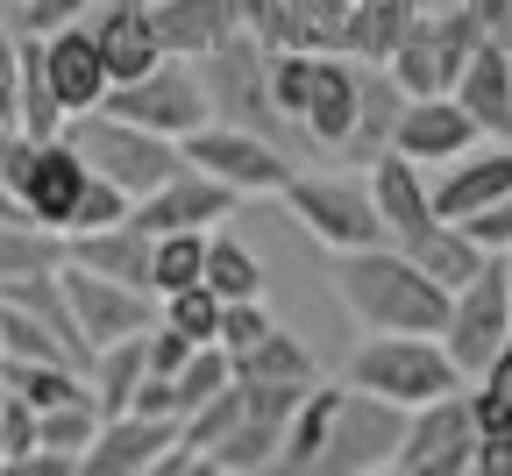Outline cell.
<instances>
[{
	"label": "cell",
	"instance_id": "cell-1",
	"mask_svg": "<svg viewBox=\"0 0 512 476\" xmlns=\"http://www.w3.org/2000/svg\"><path fill=\"white\" fill-rule=\"evenodd\" d=\"M335 292H342L349 320H363L370 334H441L448 327V299H456L448 285H434L399 242L342 249L335 256Z\"/></svg>",
	"mask_w": 512,
	"mask_h": 476
},
{
	"label": "cell",
	"instance_id": "cell-2",
	"mask_svg": "<svg viewBox=\"0 0 512 476\" xmlns=\"http://www.w3.org/2000/svg\"><path fill=\"white\" fill-rule=\"evenodd\" d=\"M271 100L313 150H342L363 100V64L342 50H271Z\"/></svg>",
	"mask_w": 512,
	"mask_h": 476
},
{
	"label": "cell",
	"instance_id": "cell-3",
	"mask_svg": "<svg viewBox=\"0 0 512 476\" xmlns=\"http://www.w3.org/2000/svg\"><path fill=\"white\" fill-rule=\"evenodd\" d=\"M64 143H72L107 185H121L128 199L157 192V185L185 164V150L171 143V135H157V128H143V121H128V114H107V107L72 114V121H64Z\"/></svg>",
	"mask_w": 512,
	"mask_h": 476
},
{
	"label": "cell",
	"instance_id": "cell-4",
	"mask_svg": "<svg viewBox=\"0 0 512 476\" xmlns=\"http://www.w3.org/2000/svg\"><path fill=\"white\" fill-rule=\"evenodd\" d=\"M477 43H484V22L463 8V0H420L384 72H392L406 93H456Z\"/></svg>",
	"mask_w": 512,
	"mask_h": 476
},
{
	"label": "cell",
	"instance_id": "cell-5",
	"mask_svg": "<svg viewBox=\"0 0 512 476\" xmlns=\"http://www.w3.org/2000/svg\"><path fill=\"white\" fill-rule=\"evenodd\" d=\"M285 199V214L320 242V249H377V242H392L384 235V214H377V199H370V178H335V171H292L278 185Z\"/></svg>",
	"mask_w": 512,
	"mask_h": 476
},
{
	"label": "cell",
	"instance_id": "cell-6",
	"mask_svg": "<svg viewBox=\"0 0 512 476\" xmlns=\"http://www.w3.org/2000/svg\"><path fill=\"white\" fill-rule=\"evenodd\" d=\"M349 384L392 398V405H427L441 391H463L456 356L441 349V334H370V342L349 356Z\"/></svg>",
	"mask_w": 512,
	"mask_h": 476
},
{
	"label": "cell",
	"instance_id": "cell-7",
	"mask_svg": "<svg viewBox=\"0 0 512 476\" xmlns=\"http://www.w3.org/2000/svg\"><path fill=\"white\" fill-rule=\"evenodd\" d=\"M200 64V79H207V93H214V121H235V128H256V135H278L292 128L285 114H278V100H271V50L256 43L249 29H235L228 43H214L207 57H192Z\"/></svg>",
	"mask_w": 512,
	"mask_h": 476
},
{
	"label": "cell",
	"instance_id": "cell-8",
	"mask_svg": "<svg viewBox=\"0 0 512 476\" xmlns=\"http://www.w3.org/2000/svg\"><path fill=\"white\" fill-rule=\"evenodd\" d=\"M100 107L143 121V128H157V135H171V143H185L192 128L214 121V93H207V79H200V64H192V57H157L143 79L107 86Z\"/></svg>",
	"mask_w": 512,
	"mask_h": 476
},
{
	"label": "cell",
	"instance_id": "cell-9",
	"mask_svg": "<svg viewBox=\"0 0 512 476\" xmlns=\"http://www.w3.org/2000/svg\"><path fill=\"white\" fill-rule=\"evenodd\" d=\"M406 441V405L377 398L363 384H342L335 398V427L328 448H320V476H370V469H392Z\"/></svg>",
	"mask_w": 512,
	"mask_h": 476
},
{
	"label": "cell",
	"instance_id": "cell-10",
	"mask_svg": "<svg viewBox=\"0 0 512 476\" xmlns=\"http://www.w3.org/2000/svg\"><path fill=\"white\" fill-rule=\"evenodd\" d=\"M512 334V292H505V256H491L477 278L448 299V327H441V349L456 356L463 384L484 377V363L498 356V342Z\"/></svg>",
	"mask_w": 512,
	"mask_h": 476
},
{
	"label": "cell",
	"instance_id": "cell-11",
	"mask_svg": "<svg viewBox=\"0 0 512 476\" xmlns=\"http://www.w3.org/2000/svg\"><path fill=\"white\" fill-rule=\"evenodd\" d=\"M477 420H470V391H441L406 413V441H399V476H470L477 455Z\"/></svg>",
	"mask_w": 512,
	"mask_h": 476
},
{
	"label": "cell",
	"instance_id": "cell-12",
	"mask_svg": "<svg viewBox=\"0 0 512 476\" xmlns=\"http://www.w3.org/2000/svg\"><path fill=\"white\" fill-rule=\"evenodd\" d=\"M178 150H185V164L214 171V178H221V185H235L242 199L278 192V185L292 178L285 143H271V135H256V128H235V121H207V128H192Z\"/></svg>",
	"mask_w": 512,
	"mask_h": 476
},
{
	"label": "cell",
	"instance_id": "cell-13",
	"mask_svg": "<svg viewBox=\"0 0 512 476\" xmlns=\"http://www.w3.org/2000/svg\"><path fill=\"white\" fill-rule=\"evenodd\" d=\"M57 285H64V299H72V320L86 334V349H107V342H121V334L157 327V292H143V285L100 278V270H86L72 256L57 263Z\"/></svg>",
	"mask_w": 512,
	"mask_h": 476
},
{
	"label": "cell",
	"instance_id": "cell-14",
	"mask_svg": "<svg viewBox=\"0 0 512 476\" xmlns=\"http://www.w3.org/2000/svg\"><path fill=\"white\" fill-rule=\"evenodd\" d=\"M86 178H93V164L64 143V135H50V143H36V157H29V171H22V185H15V199L0 214H22V221H36V228H50V235H64L72 228V207H79V192H86Z\"/></svg>",
	"mask_w": 512,
	"mask_h": 476
},
{
	"label": "cell",
	"instance_id": "cell-15",
	"mask_svg": "<svg viewBox=\"0 0 512 476\" xmlns=\"http://www.w3.org/2000/svg\"><path fill=\"white\" fill-rule=\"evenodd\" d=\"M235 207H242L235 185H221V178L200 171V164H178L157 192H143L136 207H128V221L150 228V235H171V228H214V221H228Z\"/></svg>",
	"mask_w": 512,
	"mask_h": 476
},
{
	"label": "cell",
	"instance_id": "cell-16",
	"mask_svg": "<svg viewBox=\"0 0 512 476\" xmlns=\"http://www.w3.org/2000/svg\"><path fill=\"white\" fill-rule=\"evenodd\" d=\"M484 143V128L470 121V107L456 93H406L399 128H392V150L413 164H456L463 150Z\"/></svg>",
	"mask_w": 512,
	"mask_h": 476
},
{
	"label": "cell",
	"instance_id": "cell-17",
	"mask_svg": "<svg viewBox=\"0 0 512 476\" xmlns=\"http://www.w3.org/2000/svg\"><path fill=\"white\" fill-rule=\"evenodd\" d=\"M171 441H178V420H157V413H107L100 434H93L86 455H79V476H150Z\"/></svg>",
	"mask_w": 512,
	"mask_h": 476
},
{
	"label": "cell",
	"instance_id": "cell-18",
	"mask_svg": "<svg viewBox=\"0 0 512 476\" xmlns=\"http://www.w3.org/2000/svg\"><path fill=\"white\" fill-rule=\"evenodd\" d=\"M370 199H377V214H384V235H392L399 249H413L441 214H434V178L427 164L399 157V150H384L370 157Z\"/></svg>",
	"mask_w": 512,
	"mask_h": 476
},
{
	"label": "cell",
	"instance_id": "cell-19",
	"mask_svg": "<svg viewBox=\"0 0 512 476\" xmlns=\"http://www.w3.org/2000/svg\"><path fill=\"white\" fill-rule=\"evenodd\" d=\"M43 79H50V93H57L64 114H86V107L107 100L114 79H107V57H100V43H93L86 22H64V29L43 36Z\"/></svg>",
	"mask_w": 512,
	"mask_h": 476
},
{
	"label": "cell",
	"instance_id": "cell-20",
	"mask_svg": "<svg viewBox=\"0 0 512 476\" xmlns=\"http://www.w3.org/2000/svg\"><path fill=\"white\" fill-rule=\"evenodd\" d=\"M86 29H93V43H100V57H107V79H114V86H121V79H143L157 57H171V50L157 43V22H150L143 0H100V8L86 15Z\"/></svg>",
	"mask_w": 512,
	"mask_h": 476
},
{
	"label": "cell",
	"instance_id": "cell-21",
	"mask_svg": "<svg viewBox=\"0 0 512 476\" xmlns=\"http://www.w3.org/2000/svg\"><path fill=\"white\" fill-rule=\"evenodd\" d=\"M512 192V143H491V150H463L456 164H441L434 178V214L441 221H470L484 214L491 199Z\"/></svg>",
	"mask_w": 512,
	"mask_h": 476
},
{
	"label": "cell",
	"instance_id": "cell-22",
	"mask_svg": "<svg viewBox=\"0 0 512 476\" xmlns=\"http://www.w3.org/2000/svg\"><path fill=\"white\" fill-rule=\"evenodd\" d=\"M456 100L470 107V121L491 135V143H512V43L484 36L456 79Z\"/></svg>",
	"mask_w": 512,
	"mask_h": 476
},
{
	"label": "cell",
	"instance_id": "cell-23",
	"mask_svg": "<svg viewBox=\"0 0 512 476\" xmlns=\"http://www.w3.org/2000/svg\"><path fill=\"white\" fill-rule=\"evenodd\" d=\"M150 22L171 57H207L242 29V0H150Z\"/></svg>",
	"mask_w": 512,
	"mask_h": 476
},
{
	"label": "cell",
	"instance_id": "cell-24",
	"mask_svg": "<svg viewBox=\"0 0 512 476\" xmlns=\"http://www.w3.org/2000/svg\"><path fill=\"white\" fill-rule=\"evenodd\" d=\"M150 249L157 235L136 228V221H107V228H86V235H64V256L100 270V278H121V285H143L150 292Z\"/></svg>",
	"mask_w": 512,
	"mask_h": 476
},
{
	"label": "cell",
	"instance_id": "cell-25",
	"mask_svg": "<svg viewBox=\"0 0 512 476\" xmlns=\"http://www.w3.org/2000/svg\"><path fill=\"white\" fill-rule=\"evenodd\" d=\"M64 114L50 79H43V36L36 29H15V128L36 135V143H50V135H64Z\"/></svg>",
	"mask_w": 512,
	"mask_h": 476
},
{
	"label": "cell",
	"instance_id": "cell-26",
	"mask_svg": "<svg viewBox=\"0 0 512 476\" xmlns=\"http://www.w3.org/2000/svg\"><path fill=\"white\" fill-rule=\"evenodd\" d=\"M399 107H406V86L384 72V64H363V100H356V128H349V143H342V157H356V164H370V157H384L392 150V128H399Z\"/></svg>",
	"mask_w": 512,
	"mask_h": 476
},
{
	"label": "cell",
	"instance_id": "cell-27",
	"mask_svg": "<svg viewBox=\"0 0 512 476\" xmlns=\"http://www.w3.org/2000/svg\"><path fill=\"white\" fill-rule=\"evenodd\" d=\"M413 8H420V0H356L349 22H342V50H349L356 64H392V50H399Z\"/></svg>",
	"mask_w": 512,
	"mask_h": 476
},
{
	"label": "cell",
	"instance_id": "cell-28",
	"mask_svg": "<svg viewBox=\"0 0 512 476\" xmlns=\"http://www.w3.org/2000/svg\"><path fill=\"white\" fill-rule=\"evenodd\" d=\"M406 256H413V263L427 270L434 285H448V292H463V285L477 278V270L491 263V256L477 249V235H470L463 221H434V228H427V235H420V242H413Z\"/></svg>",
	"mask_w": 512,
	"mask_h": 476
},
{
	"label": "cell",
	"instance_id": "cell-29",
	"mask_svg": "<svg viewBox=\"0 0 512 476\" xmlns=\"http://www.w3.org/2000/svg\"><path fill=\"white\" fill-rule=\"evenodd\" d=\"M143 334H150V327H143ZM143 334H121V342L93 349V363H86V384H93V398H100V420H107V413H128L136 384L150 377V349H143Z\"/></svg>",
	"mask_w": 512,
	"mask_h": 476
},
{
	"label": "cell",
	"instance_id": "cell-30",
	"mask_svg": "<svg viewBox=\"0 0 512 476\" xmlns=\"http://www.w3.org/2000/svg\"><path fill=\"white\" fill-rule=\"evenodd\" d=\"M335 384H306V398L292 405V420H285V448H278V469L306 476L320 469V448H328V427H335Z\"/></svg>",
	"mask_w": 512,
	"mask_h": 476
},
{
	"label": "cell",
	"instance_id": "cell-31",
	"mask_svg": "<svg viewBox=\"0 0 512 476\" xmlns=\"http://www.w3.org/2000/svg\"><path fill=\"white\" fill-rule=\"evenodd\" d=\"M278 448H285V420L242 413L235 434L207 448V469H214V476H256V469H278Z\"/></svg>",
	"mask_w": 512,
	"mask_h": 476
},
{
	"label": "cell",
	"instance_id": "cell-32",
	"mask_svg": "<svg viewBox=\"0 0 512 476\" xmlns=\"http://www.w3.org/2000/svg\"><path fill=\"white\" fill-rule=\"evenodd\" d=\"M228 363H235V377H264V384H313V377H320V370H313V349L299 342V334H285V327L256 334V342L235 349Z\"/></svg>",
	"mask_w": 512,
	"mask_h": 476
},
{
	"label": "cell",
	"instance_id": "cell-33",
	"mask_svg": "<svg viewBox=\"0 0 512 476\" xmlns=\"http://www.w3.org/2000/svg\"><path fill=\"white\" fill-rule=\"evenodd\" d=\"M0 384H8L15 398H29L36 413H50V405H64V398H93V384H86L79 363H22V356H0Z\"/></svg>",
	"mask_w": 512,
	"mask_h": 476
},
{
	"label": "cell",
	"instance_id": "cell-34",
	"mask_svg": "<svg viewBox=\"0 0 512 476\" xmlns=\"http://www.w3.org/2000/svg\"><path fill=\"white\" fill-rule=\"evenodd\" d=\"M57 263H64V235H50V228L22 221V214H0V285L57 270Z\"/></svg>",
	"mask_w": 512,
	"mask_h": 476
},
{
	"label": "cell",
	"instance_id": "cell-35",
	"mask_svg": "<svg viewBox=\"0 0 512 476\" xmlns=\"http://www.w3.org/2000/svg\"><path fill=\"white\" fill-rule=\"evenodd\" d=\"M207 235H214V228H171V235H157V249H150V292H157V299L200 285V270H207Z\"/></svg>",
	"mask_w": 512,
	"mask_h": 476
},
{
	"label": "cell",
	"instance_id": "cell-36",
	"mask_svg": "<svg viewBox=\"0 0 512 476\" xmlns=\"http://www.w3.org/2000/svg\"><path fill=\"white\" fill-rule=\"evenodd\" d=\"M200 278L221 299H264V263H256V249L235 242V235H207V270Z\"/></svg>",
	"mask_w": 512,
	"mask_h": 476
},
{
	"label": "cell",
	"instance_id": "cell-37",
	"mask_svg": "<svg viewBox=\"0 0 512 476\" xmlns=\"http://www.w3.org/2000/svg\"><path fill=\"white\" fill-rule=\"evenodd\" d=\"M157 306H164L157 320H171L178 334H192V342H221V306H228V299H221L207 278H200V285H185V292H164Z\"/></svg>",
	"mask_w": 512,
	"mask_h": 476
},
{
	"label": "cell",
	"instance_id": "cell-38",
	"mask_svg": "<svg viewBox=\"0 0 512 476\" xmlns=\"http://www.w3.org/2000/svg\"><path fill=\"white\" fill-rule=\"evenodd\" d=\"M36 434H43V448L86 455V441L100 434V398H64V405H50V413H36Z\"/></svg>",
	"mask_w": 512,
	"mask_h": 476
},
{
	"label": "cell",
	"instance_id": "cell-39",
	"mask_svg": "<svg viewBox=\"0 0 512 476\" xmlns=\"http://www.w3.org/2000/svg\"><path fill=\"white\" fill-rule=\"evenodd\" d=\"M128 207H136V199H128L121 185H107V178L93 171V178H86V192H79V207H72V228H64V235H86V228L128 221Z\"/></svg>",
	"mask_w": 512,
	"mask_h": 476
},
{
	"label": "cell",
	"instance_id": "cell-40",
	"mask_svg": "<svg viewBox=\"0 0 512 476\" xmlns=\"http://www.w3.org/2000/svg\"><path fill=\"white\" fill-rule=\"evenodd\" d=\"M271 327H278V320L264 313V299H228V306H221V349L235 356V349H249L256 334H271Z\"/></svg>",
	"mask_w": 512,
	"mask_h": 476
},
{
	"label": "cell",
	"instance_id": "cell-41",
	"mask_svg": "<svg viewBox=\"0 0 512 476\" xmlns=\"http://www.w3.org/2000/svg\"><path fill=\"white\" fill-rule=\"evenodd\" d=\"M93 8H100V0H22V8H15V29L50 36V29H64V22H86Z\"/></svg>",
	"mask_w": 512,
	"mask_h": 476
},
{
	"label": "cell",
	"instance_id": "cell-42",
	"mask_svg": "<svg viewBox=\"0 0 512 476\" xmlns=\"http://www.w3.org/2000/svg\"><path fill=\"white\" fill-rule=\"evenodd\" d=\"M143 349H150V377H178V370H185V356L200 349V342H192V334H178L171 320H157V327L143 334Z\"/></svg>",
	"mask_w": 512,
	"mask_h": 476
},
{
	"label": "cell",
	"instance_id": "cell-43",
	"mask_svg": "<svg viewBox=\"0 0 512 476\" xmlns=\"http://www.w3.org/2000/svg\"><path fill=\"white\" fill-rule=\"evenodd\" d=\"M36 441H43V434H36V405L8 391V398H0V448H8V462H15V455H29Z\"/></svg>",
	"mask_w": 512,
	"mask_h": 476
},
{
	"label": "cell",
	"instance_id": "cell-44",
	"mask_svg": "<svg viewBox=\"0 0 512 476\" xmlns=\"http://www.w3.org/2000/svg\"><path fill=\"white\" fill-rule=\"evenodd\" d=\"M463 228L477 235V249H484V256H512V192H505V199H491L484 214H470Z\"/></svg>",
	"mask_w": 512,
	"mask_h": 476
},
{
	"label": "cell",
	"instance_id": "cell-45",
	"mask_svg": "<svg viewBox=\"0 0 512 476\" xmlns=\"http://www.w3.org/2000/svg\"><path fill=\"white\" fill-rule=\"evenodd\" d=\"M470 420H477V434H512V398H505L498 384L477 377V391H470Z\"/></svg>",
	"mask_w": 512,
	"mask_h": 476
},
{
	"label": "cell",
	"instance_id": "cell-46",
	"mask_svg": "<svg viewBox=\"0 0 512 476\" xmlns=\"http://www.w3.org/2000/svg\"><path fill=\"white\" fill-rule=\"evenodd\" d=\"M470 476H512V434H484L470 455Z\"/></svg>",
	"mask_w": 512,
	"mask_h": 476
},
{
	"label": "cell",
	"instance_id": "cell-47",
	"mask_svg": "<svg viewBox=\"0 0 512 476\" xmlns=\"http://www.w3.org/2000/svg\"><path fill=\"white\" fill-rule=\"evenodd\" d=\"M463 8L484 22V36H498V43H512V0H463Z\"/></svg>",
	"mask_w": 512,
	"mask_h": 476
},
{
	"label": "cell",
	"instance_id": "cell-48",
	"mask_svg": "<svg viewBox=\"0 0 512 476\" xmlns=\"http://www.w3.org/2000/svg\"><path fill=\"white\" fill-rule=\"evenodd\" d=\"M0 128H15V36L0 43Z\"/></svg>",
	"mask_w": 512,
	"mask_h": 476
},
{
	"label": "cell",
	"instance_id": "cell-49",
	"mask_svg": "<svg viewBox=\"0 0 512 476\" xmlns=\"http://www.w3.org/2000/svg\"><path fill=\"white\" fill-rule=\"evenodd\" d=\"M484 384H498V391L512 398V334H505V342H498V356L484 363Z\"/></svg>",
	"mask_w": 512,
	"mask_h": 476
},
{
	"label": "cell",
	"instance_id": "cell-50",
	"mask_svg": "<svg viewBox=\"0 0 512 476\" xmlns=\"http://www.w3.org/2000/svg\"><path fill=\"white\" fill-rule=\"evenodd\" d=\"M505 292H512V256H505Z\"/></svg>",
	"mask_w": 512,
	"mask_h": 476
},
{
	"label": "cell",
	"instance_id": "cell-51",
	"mask_svg": "<svg viewBox=\"0 0 512 476\" xmlns=\"http://www.w3.org/2000/svg\"><path fill=\"white\" fill-rule=\"evenodd\" d=\"M0 476H8V448H0Z\"/></svg>",
	"mask_w": 512,
	"mask_h": 476
},
{
	"label": "cell",
	"instance_id": "cell-52",
	"mask_svg": "<svg viewBox=\"0 0 512 476\" xmlns=\"http://www.w3.org/2000/svg\"><path fill=\"white\" fill-rule=\"evenodd\" d=\"M0 8H22V0H0Z\"/></svg>",
	"mask_w": 512,
	"mask_h": 476
},
{
	"label": "cell",
	"instance_id": "cell-53",
	"mask_svg": "<svg viewBox=\"0 0 512 476\" xmlns=\"http://www.w3.org/2000/svg\"><path fill=\"white\" fill-rule=\"evenodd\" d=\"M0 398H8V384H0Z\"/></svg>",
	"mask_w": 512,
	"mask_h": 476
},
{
	"label": "cell",
	"instance_id": "cell-54",
	"mask_svg": "<svg viewBox=\"0 0 512 476\" xmlns=\"http://www.w3.org/2000/svg\"><path fill=\"white\" fill-rule=\"evenodd\" d=\"M0 43H8V36H0Z\"/></svg>",
	"mask_w": 512,
	"mask_h": 476
},
{
	"label": "cell",
	"instance_id": "cell-55",
	"mask_svg": "<svg viewBox=\"0 0 512 476\" xmlns=\"http://www.w3.org/2000/svg\"><path fill=\"white\" fill-rule=\"evenodd\" d=\"M0 356H8V349H0Z\"/></svg>",
	"mask_w": 512,
	"mask_h": 476
},
{
	"label": "cell",
	"instance_id": "cell-56",
	"mask_svg": "<svg viewBox=\"0 0 512 476\" xmlns=\"http://www.w3.org/2000/svg\"><path fill=\"white\" fill-rule=\"evenodd\" d=\"M143 8H150V0H143Z\"/></svg>",
	"mask_w": 512,
	"mask_h": 476
}]
</instances>
